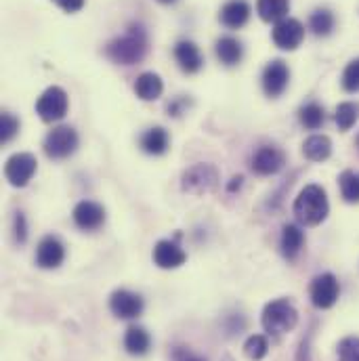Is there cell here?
<instances>
[{
  "label": "cell",
  "mask_w": 359,
  "mask_h": 361,
  "mask_svg": "<svg viewBox=\"0 0 359 361\" xmlns=\"http://www.w3.org/2000/svg\"><path fill=\"white\" fill-rule=\"evenodd\" d=\"M339 361H359L358 336H347L339 343Z\"/></svg>",
  "instance_id": "30"
},
{
  "label": "cell",
  "mask_w": 359,
  "mask_h": 361,
  "mask_svg": "<svg viewBox=\"0 0 359 361\" xmlns=\"http://www.w3.org/2000/svg\"><path fill=\"white\" fill-rule=\"evenodd\" d=\"M162 90H164V85H162L160 76L154 74V72H143V74L137 78V82H135V92H137L139 99H143V101H154V99H158V97L162 94Z\"/></svg>",
  "instance_id": "23"
},
{
  "label": "cell",
  "mask_w": 359,
  "mask_h": 361,
  "mask_svg": "<svg viewBox=\"0 0 359 361\" xmlns=\"http://www.w3.org/2000/svg\"><path fill=\"white\" fill-rule=\"evenodd\" d=\"M294 216L298 223L307 225V227H315L320 223L326 221L328 212H330V204H328V195L326 189L320 185H307L300 189L298 197L294 200Z\"/></svg>",
  "instance_id": "2"
},
{
  "label": "cell",
  "mask_w": 359,
  "mask_h": 361,
  "mask_svg": "<svg viewBox=\"0 0 359 361\" xmlns=\"http://www.w3.org/2000/svg\"><path fill=\"white\" fill-rule=\"evenodd\" d=\"M309 27L315 36H328L334 30V15L328 8H317L309 17Z\"/></svg>",
  "instance_id": "26"
},
{
  "label": "cell",
  "mask_w": 359,
  "mask_h": 361,
  "mask_svg": "<svg viewBox=\"0 0 359 361\" xmlns=\"http://www.w3.org/2000/svg\"><path fill=\"white\" fill-rule=\"evenodd\" d=\"M57 6H61L66 13H76L85 6V0H53Z\"/></svg>",
  "instance_id": "35"
},
{
  "label": "cell",
  "mask_w": 359,
  "mask_h": 361,
  "mask_svg": "<svg viewBox=\"0 0 359 361\" xmlns=\"http://www.w3.org/2000/svg\"><path fill=\"white\" fill-rule=\"evenodd\" d=\"M359 120V103H353V101H345L336 107V124L339 128L345 133L349 130L355 122Z\"/></svg>",
  "instance_id": "27"
},
{
  "label": "cell",
  "mask_w": 359,
  "mask_h": 361,
  "mask_svg": "<svg viewBox=\"0 0 359 361\" xmlns=\"http://www.w3.org/2000/svg\"><path fill=\"white\" fill-rule=\"evenodd\" d=\"M298 120H300V124H303L305 128H309V130H317V128L324 124V120H326L324 107H322L320 103H315V101H309V103H305V105L300 107V111H298Z\"/></svg>",
  "instance_id": "25"
},
{
  "label": "cell",
  "mask_w": 359,
  "mask_h": 361,
  "mask_svg": "<svg viewBox=\"0 0 359 361\" xmlns=\"http://www.w3.org/2000/svg\"><path fill=\"white\" fill-rule=\"evenodd\" d=\"M154 261L160 269H177L187 261V255L177 242L160 240L154 248Z\"/></svg>",
  "instance_id": "14"
},
{
  "label": "cell",
  "mask_w": 359,
  "mask_h": 361,
  "mask_svg": "<svg viewBox=\"0 0 359 361\" xmlns=\"http://www.w3.org/2000/svg\"><path fill=\"white\" fill-rule=\"evenodd\" d=\"M217 57L223 66L231 68V66H238L242 61V55H244V49H242V42L238 38H231V36H225L217 42Z\"/></svg>",
  "instance_id": "20"
},
{
  "label": "cell",
  "mask_w": 359,
  "mask_h": 361,
  "mask_svg": "<svg viewBox=\"0 0 359 361\" xmlns=\"http://www.w3.org/2000/svg\"><path fill=\"white\" fill-rule=\"evenodd\" d=\"M288 80H290V70L281 59L271 61L269 66L263 70V90L271 99L279 97L286 90Z\"/></svg>",
  "instance_id": "12"
},
{
  "label": "cell",
  "mask_w": 359,
  "mask_h": 361,
  "mask_svg": "<svg viewBox=\"0 0 359 361\" xmlns=\"http://www.w3.org/2000/svg\"><path fill=\"white\" fill-rule=\"evenodd\" d=\"M152 347V338L147 334V330L139 328V326H130L124 334V349L126 353L135 355V357H141L150 351Z\"/></svg>",
  "instance_id": "19"
},
{
  "label": "cell",
  "mask_w": 359,
  "mask_h": 361,
  "mask_svg": "<svg viewBox=\"0 0 359 361\" xmlns=\"http://www.w3.org/2000/svg\"><path fill=\"white\" fill-rule=\"evenodd\" d=\"M261 322H263L265 332H269L273 336H281L296 328L298 313L288 298H277V300H271L269 305H265Z\"/></svg>",
  "instance_id": "3"
},
{
  "label": "cell",
  "mask_w": 359,
  "mask_h": 361,
  "mask_svg": "<svg viewBox=\"0 0 359 361\" xmlns=\"http://www.w3.org/2000/svg\"><path fill=\"white\" fill-rule=\"evenodd\" d=\"M171 361H208L206 357H202V355H195L193 351H189V349H185V347H177L175 351H173V355H171Z\"/></svg>",
  "instance_id": "33"
},
{
  "label": "cell",
  "mask_w": 359,
  "mask_h": 361,
  "mask_svg": "<svg viewBox=\"0 0 359 361\" xmlns=\"http://www.w3.org/2000/svg\"><path fill=\"white\" fill-rule=\"evenodd\" d=\"M158 2H162V4H173V2H177V0H158Z\"/></svg>",
  "instance_id": "37"
},
{
  "label": "cell",
  "mask_w": 359,
  "mask_h": 361,
  "mask_svg": "<svg viewBox=\"0 0 359 361\" xmlns=\"http://www.w3.org/2000/svg\"><path fill=\"white\" fill-rule=\"evenodd\" d=\"M175 59H177L179 68L185 74H195L204 66L202 53H200V49L191 40H181V42H177V47H175Z\"/></svg>",
  "instance_id": "16"
},
{
  "label": "cell",
  "mask_w": 359,
  "mask_h": 361,
  "mask_svg": "<svg viewBox=\"0 0 359 361\" xmlns=\"http://www.w3.org/2000/svg\"><path fill=\"white\" fill-rule=\"evenodd\" d=\"M244 353L246 357L252 361H261L269 353V343L263 334H252L246 343H244Z\"/></svg>",
  "instance_id": "29"
},
{
  "label": "cell",
  "mask_w": 359,
  "mask_h": 361,
  "mask_svg": "<svg viewBox=\"0 0 359 361\" xmlns=\"http://www.w3.org/2000/svg\"><path fill=\"white\" fill-rule=\"evenodd\" d=\"M66 259V248L59 238L47 235L40 240L36 248V265L40 269H57Z\"/></svg>",
  "instance_id": "11"
},
{
  "label": "cell",
  "mask_w": 359,
  "mask_h": 361,
  "mask_svg": "<svg viewBox=\"0 0 359 361\" xmlns=\"http://www.w3.org/2000/svg\"><path fill=\"white\" fill-rule=\"evenodd\" d=\"M271 36H273V42H275L279 49H284V51H294V49L303 42V38H305V27H303V23H300L298 19L286 17V19H281V21L275 23Z\"/></svg>",
  "instance_id": "9"
},
{
  "label": "cell",
  "mask_w": 359,
  "mask_h": 361,
  "mask_svg": "<svg viewBox=\"0 0 359 361\" xmlns=\"http://www.w3.org/2000/svg\"><path fill=\"white\" fill-rule=\"evenodd\" d=\"M105 221V208L97 202L85 200L80 204H76L74 208V223L85 229V231H95L103 225Z\"/></svg>",
  "instance_id": "13"
},
{
  "label": "cell",
  "mask_w": 359,
  "mask_h": 361,
  "mask_svg": "<svg viewBox=\"0 0 359 361\" xmlns=\"http://www.w3.org/2000/svg\"><path fill=\"white\" fill-rule=\"evenodd\" d=\"M141 149L150 156H162L169 149V133L162 126L145 130L141 135Z\"/></svg>",
  "instance_id": "21"
},
{
  "label": "cell",
  "mask_w": 359,
  "mask_h": 361,
  "mask_svg": "<svg viewBox=\"0 0 359 361\" xmlns=\"http://www.w3.org/2000/svg\"><path fill=\"white\" fill-rule=\"evenodd\" d=\"M240 185H242V177H236L233 183L229 185V191H233V189H236V187H240Z\"/></svg>",
  "instance_id": "36"
},
{
  "label": "cell",
  "mask_w": 359,
  "mask_h": 361,
  "mask_svg": "<svg viewBox=\"0 0 359 361\" xmlns=\"http://www.w3.org/2000/svg\"><path fill=\"white\" fill-rule=\"evenodd\" d=\"M303 154L311 162H324L332 154V141L326 135H313L303 143Z\"/></svg>",
  "instance_id": "22"
},
{
  "label": "cell",
  "mask_w": 359,
  "mask_h": 361,
  "mask_svg": "<svg viewBox=\"0 0 359 361\" xmlns=\"http://www.w3.org/2000/svg\"><path fill=\"white\" fill-rule=\"evenodd\" d=\"M78 147V135L72 126H57L44 139V154L51 160L70 158Z\"/></svg>",
  "instance_id": "4"
},
{
  "label": "cell",
  "mask_w": 359,
  "mask_h": 361,
  "mask_svg": "<svg viewBox=\"0 0 359 361\" xmlns=\"http://www.w3.org/2000/svg\"><path fill=\"white\" fill-rule=\"evenodd\" d=\"M147 53V34L143 30V25H128L126 34L114 38L107 47H105V55L107 59H111L118 66H135L139 63Z\"/></svg>",
  "instance_id": "1"
},
{
  "label": "cell",
  "mask_w": 359,
  "mask_h": 361,
  "mask_svg": "<svg viewBox=\"0 0 359 361\" xmlns=\"http://www.w3.org/2000/svg\"><path fill=\"white\" fill-rule=\"evenodd\" d=\"M17 130H19V120L13 114L4 111L2 118H0V139H2V143H8L17 135Z\"/></svg>",
  "instance_id": "32"
},
{
  "label": "cell",
  "mask_w": 359,
  "mask_h": 361,
  "mask_svg": "<svg viewBox=\"0 0 359 361\" xmlns=\"http://www.w3.org/2000/svg\"><path fill=\"white\" fill-rule=\"evenodd\" d=\"M309 296L313 307L317 309H330L336 305L339 296H341V283L332 273H322L315 275L309 288Z\"/></svg>",
  "instance_id": "5"
},
{
  "label": "cell",
  "mask_w": 359,
  "mask_h": 361,
  "mask_svg": "<svg viewBox=\"0 0 359 361\" xmlns=\"http://www.w3.org/2000/svg\"><path fill=\"white\" fill-rule=\"evenodd\" d=\"M343 89L347 92H358L359 90V57L349 61V66L343 72Z\"/></svg>",
  "instance_id": "31"
},
{
  "label": "cell",
  "mask_w": 359,
  "mask_h": 361,
  "mask_svg": "<svg viewBox=\"0 0 359 361\" xmlns=\"http://www.w3.org/2000/svg\"><path fill=\"white\" fill-rule=\"evenodd\" d=\"M36 164L32 154H13L4 164V177L13 187H25L36 173Z\"/></svg>",
  "instance_id": "8"
},
{
  "label": "cell",
  "mask_w": 359,
  "mask_h": 361,
  "mask_svg": "<svg viewBox=\"0 0 359 361\" xmlns=\"http://www.w3.org/2000/svg\"><path fill=\"white\" fill-rule=\"evenodd\" d=\"M25 238H28L25 216H23L21 212H17V214H15V240H17L19 244H23V242H25Z\"/></svg>",
  "instance_id": "34"
},
{
  "label": "cell",
  "mask_w": 359,
  "mask_h": 361,
  "mask_svg": "<svg viewBox=\"0 0 359 361\" xmlns=\"http://www.w3.org/2000/svg\"><path fill=\"white\" fill-rule=\"evenodd\" d=\"M36 111L44 122H57L68 111V94L59 87L47 89L36 101Z\"/></svg>",
  "instance_id": "7"
},
{
  "label": "cell",
  "mask_w": 359,
  "mask_h": 361,
  "mask_svg": "<svg viewBox=\"0 0 359 361\" xmlns=\"http://www.w3.org/2000/svg\"><path fill=\"white\" fill-rule=\"evenodd\" d=\"M183 191H189L193 195L208 193L219 185V175L217 169L210 164H195L183 173Z\"/></svg>",
  "instance_id": "6"
},
{
  "label": "cell",
  "mask_w": 359,
  "mask_h": 361,
  "mask_svg": "<svg viewBox=\"0 0 359 361\" xmlns=\"http://www.w3.org/2000/svg\"><path fill=\"white\" fill-rule=\"evenodd\" d=\"M341 185V193L345 197V202L349 204H358L359 202V173L355 171H345L339 179Z\"/></svg>",
  "instance_id": "28"
},
{
  "label": "cell",
  "mask_w": 359,
  "mask_h": 361,
  "mask_svg": "<svg viewBox=\"0 0 359 361\" xmlns=\"http://www.w3.org/2000/svg\"><path fill=\"white\" fill-rule=\"evenodd\" d=\"M305 246V233L298 225H284L281 229V240H279V248H281V255L286 261H296V257L300 255Z\"/></svg>",
  "instance_id": "17"
},
{
  "label": "cell",
  "mask_w": 359,
  "mask_h": 361,
  "mask_svg": "<svg viewBox=\"0 0 359 361\" xmlns=\"http://www.w3.org/2000/svg\"><path fill=\"white\" fill-rule=\"evenodd\" d=\"M281 166H284V154L273 145L261 147L252 158V171L261 177H271V175L279 173Z\"/></svg>",
  "instance_id": "15"
},
{
  "label": "cell",
  "mask_w": 359,
  "mask_h": 361,
  "mask_svg": "<svg viewBox=\"0 0 359 361\" xmlns=\"http://www.w3.org/2000/svg\"><path fill=\"white\" fill-rule=\"evenodd\" d=\"M248 19H250V4L246 0H229L221 8V23L231 30L242 27Z\"/></svg>",
  "instance_id": "18"
},
{
  "label": "cell",
  "mask_w": 359,
  "mask_h": 361,
  "mask_svg": "<svg viewBox=\"0 0 359 361\" xmlns=\"http://www.w3.org/2000/svg\"><path fill=\"white\" fill-rule=\"evenodd\" d=\"M355 145H358V149H359V135H358V139H355Z\"/></svg>",
  "instance_id": "38"
},
{
  "label": "cell",
  "mask_w": 359,
  "mask_h": 361,
  "mask_svg": "<svg viewBox=\"0 0 359 361\" xmlns=\"http://www.w3.org/2000/svg\"><path fill=\"white\" fill-rule=\"evenodd\" d=\"M257 11H259L263 21H275L277 23V21L286 19V15L290 11V2L288 0H259Z\"/></svg>",
  "instance_id": "24"
},
{
  "label": "cell",
  "mask_w": 359,
  "mask_h": 361,
  "mask_svg": "<svg viewBox=\"0 0 359 361\" xmlns=\"http://www.w3.org/2000/svg\"><path fill=\"white\" fill-rule=\"evenodd\" d=\"M109 311L120 319H135L143 313V298L130 290H116L109 296Z\"/></svg>",
  "instance_id": "10"
}]
</instances>
